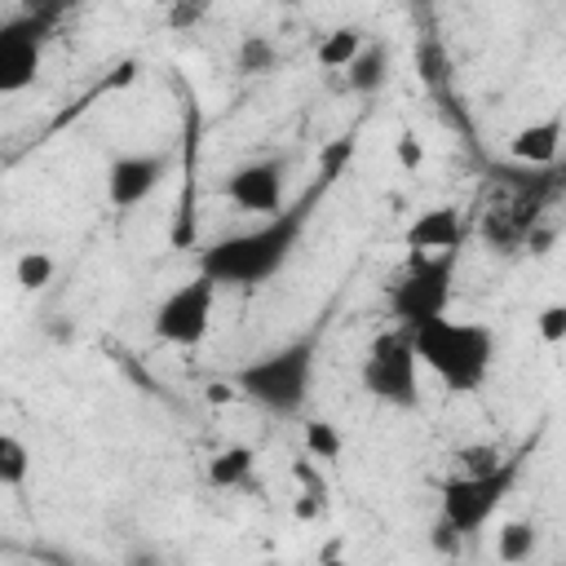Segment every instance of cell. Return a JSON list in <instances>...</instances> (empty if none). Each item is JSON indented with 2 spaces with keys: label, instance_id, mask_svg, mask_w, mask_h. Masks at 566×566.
I'll return each mask as SVG.
<instances>
[{
  "label": "cell",
  "instance_id": "6da1fadb",
  "mask_svg": "<svg viewBox=\"0 0 566 566\" xmlns=\"http://www.w3.org/2000/svg\"><path fill=\"white\" fill-rule=\"evenodd\" d=\"M349 155H354V142L349 137L332 142L323 150V177L305 190V199L292 203V208H283V212H270V221H261V226H252L243 234H226L212 248H203L199 274H208L217 287H256V283L274 279L283 270V261L292 256V248H296V239H301V230L310 221V208L336 181V172L345 168Z\"/></svg>",
  "mask_w": 566,
  "mask_h": 566
},
{
  "label": "cell",
  "instance_id": "7a4b0ae2",
  "mask_svg": "<svg viewBox=\"0 0 566 566\" xmlns=\"http://www.w3.org/2000/svg\"><path fill=\"white\" fill-rule=\"evenodd\" d=\"M411 349H416V363H424L455 394H473L486 380L491 363H495V336H491V327H482V323H455L447 314L416 323L411 327Z\"/></svg>",
  "mask_w": 566,
  "mask_h": 566
},
{
  "label": "cell",
  "instance_id": "3957f363",
  "mask_svg": "<svg viewBox=\"0 0 566 566\" xmlns=\"http://www.w3.org/2000/svg\"><path fill=\"white\" fill-rule=\"evenodd\" d=\"M310 376H314V336H301L292 345H279V349L243 363L234 371V389L274 416H296L305 407Z\"/></svg>",
  "mask_w": 566,
  "mask_h": 566
},
{
  "label": "cell",
  "instance_id": "277c9868",
  "mask_svg": "<svg viewBox=\"0 0 566 566\" xmlns=\"http://www.w3.org/2000/svg\"><path fill=\"white\" fill-rule=\"evenodd\" d=\"M455 248L447 252H411L407 274L389 287V314L402 327H416L424 318L447 314L451 301V279H455Z\"/></svg>",
  "mask_w": 566,
  "mask_h": 566
},
{
  "label": "cell",
  "instance_id": "5b68a950",
  "mask_svg": "<svg viewBox=\"0 0 566 566\" xmlns=\"http://www.w3.org/2000/svg\"><path fill=\"white\" fill-rule=\"evenodd\" d=\"M416 349H411V327L394 323L389 332H380L363 358V389L385 402V407H402L411 411L420 402V376H416Z\"/></svg>",
  "mask_w": 566,
  "mask_h": 566
},
{
  "label": "cell",
  "instance_id": "8992f818",
  "mask_svg": "<svg viewBox=\"0 0 566 566\" xmlns=\"http://www.w3.org/2000/svg\"><path fill=\"white\" fill-rule=\"evenodd\" d=\"M517 478V460H504L495 473H455L451 482H442V522L455 531V535H473L482 531V522L500 509V500L509 495Z\"/></svg>",
  "mask_w": 566,
  "mask_h": 566
},
{
  "label": "cell",
  "instance_id": "52a82bcc",
  "mask_svg": "<svg viewBox=\"0 0 566 566\" xmlns=\"http://www.w3.org/2000/svg\"><path fill=\"white\" fill-rule=\"evenodd\" d=\"M57 27L31 13H13L0 18V97L22 93L35 84L40 62H44V44Z\"/></svg>",
  "mask_w": 566,
  "mask_h": 566
},
{
  "label": "cell",
  "instance_id": "ba28073f",
  "mask_svg": "<svg viewBox=\"0 0 566 566\" xmlns=\"http://www.w3.org/2000/svg\"><path fill=\"white\" fill-rule=\"evenodd\" d=\"M212 305H217V283H212L208 274H195L190 283H177V287L159 301L150 327H155V336L168 340V345H199V340L208 336Z\"/></svg>",
  "mask_w": 566,
  "mask_h": 566
},
{
  "label": "cell",
  "instance_id": "9c48e42d",
  "mask_svg": "<svg viewBox=\"0 0 566 566\" xmlns=\"http://www.w3.org/2000/svg\"><path fill=\"white\" fill-rule=\"evenodd\" d=\"M168 177V155L164 150H133V155H115L106 168V199L111 208H137L146 203L159 181Z\"/></svg>",
  "mask_w": 566,
  "mask_h": 566
},
{
  "label": "cell",
  "instance_id": "30bf717a",
  "mask_svg": "<svg viewBox=\"0 0 566 566\" xmlns=\"http://www.w3.org/2000/svg\"><path fill=\"white\" fill-rule=\"evenodd\" d=\"M283 177H287V164H283V159H252V164H239V168L226 177V199H230L239 212H279V208H283Z\"/></svg>",
  "mask_w": 566,
  "mask_h": 566
},
{
  "label": "cell",
  "instance_id": "8fae6325",
  "mask_svg": "<svg viewBox=\"0 0 566 566\" xmlns=\"http://www.w3.org/2000/svg\"><path fill=\"white\" fill-rule=\"evenodd\" d=\"M402 239H407L411 252H447V248L460 252V243H464V221H460L455 208H429V212H420V217L407 226Z\"/></svg>",
  "mask_w": 566,
  "mask_h": 566
},
{
  "label": "cell",
  "instance_id": "7c38bea8",
  "mask_svg": "<svg viewBox=\"0 0 566 566\" xmlns=\"http://www.w3.org/2000/svg\"><path fill=\"white\" fill-rule=\"evenodd\" d=\"M557 150H562V115H548V119H535L526 128L513 133L509 142V155L526 168H553L557 164Z\"/></svg>",
  "mask_w": 566,
  "mask_h": 566
},
{
  "label": "cell",
  "instance_id": "4fadbf2b",
  "mask_svg": "<svg viewBox=\"0 0 566 566\" xmlns=\"http://www.w3.org/2000/svg\"><path fill=\"white\" fill-rule=\"evenodd\" d=\"M389 80V49L385 44H367L363 40V49L349 57V66H345V84L354 88V93H376L380 84Z\"/></svg>",
  "mask_w": 566,
  "mask_h": 566
},
{
  "label": "cell",
  "instance_id": "5bb4252c",
  "mask_svg": "<svg viewBox=\"0 0 566 566\" xmlns=\"http://www.w3.org/2000/svg\"><path fill=\"white\" fill-rule=\"evenodd\" d=\"M252 464H256L252 447L234 442V447H226V451H217V455L208 460V482H212V486H221V491L243 486V482L252 478Z\"/></svg>",
  "mask_w": 566,
  "mask_h": 566
},
{
  "label": "cell",
  "instance_id": "9a60e30c",
  "mask_svg": "<svg viewBox=\"0 0 566 566\" xmlns=\"http://www.w3.org/2000/svg\"><path fill=\"white\" fill-rule=\"evenodd\" d=\"M279 66V49L270 35H243L234 49V71L243 75H270Z\"/></svg>",
  "mask_w": 566,
  "mask_h": 566
},
{
  "label": "cell",
  "instance_id": "2e32d148",
  "mask_svg": "<svg viewBox=\"0 0 566 566\" xmlns=\"http://www.w3.org/2000/svg\"><path fill=\"white\" fill-rule=\"evenodd\" d=\"M358 49H363V31H358V27H336V31H327V35L318 40V62H323L327 71H345Z\"/></svg>",
  "mask_w": 566,
  "mask_h": 566
},
{
  "label": "cell",
  "instance_id": "e0dca14e",
  "mask_svg": "<svg viewBox=\"0 0 566 566\" xmlns=\"http://www.w3.org/2000/svg\"><path fill=\"white\" fill-rule=\"evenodd\" d=\"M27 478H31V451H27V442L0 429V486H13L18 491V486H27Z\"/></svg>",
  "mask_w": 566,
  "mask_h": 566
},
{
  "label": "cell",
  "instance_id": "ac0fdd59",
  "mask_svg": "<svg viewBox=\"0 0 566 566\" xmlns=\"http://www.w3.org/2000/svg\"><path fill=\"white\" fill-rule=\"evenodd\" d=\"M535 544H539V531H535V522H504L500 526V539H495V553H500V562H526L531 553H535Z\"/></svg>",
  "mask_w": 566,
  "mask_h": 566
},
{
  "label": "cell",
  "instance_id": "d6986e66",
  "mask_svg": "<svg viewBox=\"0 0 566 566\" xmlns=\"http://www.w3.org/2000/svg\"><path fill=\"white\" fill-rule=\"evenodd\" d=\"M53 256L49 252H40V248H31V252H22L18 261H13V279H18V287L22 292H40V287H49L53 283Z\"/></svg>",
  "mask_w": 566,
  "mask_h": 566
},
{
  "label": "cell",
  "instance_id": "ffe728a7",
  "mask_svg": "<svg viewBox=\"0 0 566 566\" xmlns=\"http://www.w3.org/2000/svg\"><path fill=\"white\" fill-rule=\"evenodd\" d=\"M416 71H420V80H424L429 88H442V84H447L451 62H447V53H442V44H438L433 35H424V40L416 44Z\"/></svg>",
  "mask_w": 566,
  "mask_h": 566
},
{
  "label": "cell",
  "instance_id": "44dd1931",
  "mask_svg": "<svg viewBox=\"0 0 566 566\" xmlns=\"http://www.w3.org/2000/svg\"><path fill=\"white\" fill-rule=\"evenodd\" d=\"M451 460H455V469H460V473L478 478V473H495V469L504 464V451H500V447H491V442H469V447H460Z\"/></svg>",
  "mask_w": 566,
  "mask_h": 566
},
{
  "label": "cell",
  "instance_id": "7402d4cb",
  "mask_svg": "<svg viewBox=\"0 0 566 566\" xmlns=\"http://www.w3.org/2000/svg\"><path fill=\"white\" fill-rule=\"evenodd\" d=\"M305 451H310V460H336V455H340V433H336V424L310 420V424H305Z\"/></svg>",
  "mask_w": 566,
  "mask_h": 566
},
{
  "label": "cell",
  "instance_id": "603a6c76",
  "mask_svg": "<svg viewBox=\"0 0 566 566\" xmlns=\"http://www.w3.org/2000/svg\"><path fill=\"white\" fill-rule=\"evenodd\" d=\"M208 9H212V0H168V27L172 31H190V27H199L203 18H208Z\"/></svg>",
  "mask_w": 566,
  "mask_h": 566
},
{
  "label": "cell",
  "instance_id": "cb8c5ba5",
  "mask_svg": "<svg viewBox=\"0 0 566 566\" xmlns=\"http://www.w3.org/2000/svg\"><path fill=\"white\" fill-rule=\"evenodd\" d=\"M539 336H544V345H562L566 340V305L562 301L539 310Z\"/></svg>",
  "mask_w": 566,
  "mask_h": 566
},
{
  "label": "cell",
  "instance_id": "d4e9b609",
  "mask_svg": "<svg viewBox=\"0 0 566 566\" xmlns=\"http://www.w3.org/2000/svg\"><path fill=\"white\" fill-rule=\"evenodd\" d=\"M75 0H18V13H31V18H44V22H62L71 13Z\"/></svg>",
  "mask_w": 566,
  "mask_h": 566
},
{
  "label": "cell",
  "instance_id": "484cf974",
  "mask_svg": "<svg viewBox=\"0 0 566 566\" xmlns=\"http://www.w3.org/2000/svg\"><path fill=\"white\" fill-rule=\"evenodd\" d=\"M394 155H398V164H402L407 172H416V168L424 164V146H420V137H416V133H402V137L394 142Z\"/></svg>",
  "mask_w": 566,
  "mask_h": 566
},
{
  "label": "cell",
  "instance_id": "4316f807",
  "mask_svg": "<svg viewBox=\"0 0 566 566\" xmlns=\"http://www.w3.org/2000/svg\"><path fill=\"white\" fill-rule=\"evenodd\" d=\"M292 473L305 482V491H310V495H323V500H327V482H323V473L310 464V455H305V460H296V464H292Z\"/></svg>",
  "mask_w": 566,
  "mask_h": 566
},
{
  "label": "cell",
  "instance_id": "83f0119b",
  "mask_svg": "<svg viewBox=\"0 0 566 566\" xmlns=\"http://www.w3.org/2000/svg\"><path fill=\"white\" fill-rule=\"evenodd\" d=\"M44 332H49L53 340H62V345H71V340H75V323H71V318H57V314H53V318H44Z\"/></svg>",
  "mask_w": 566,
  "mask_h": 566
},
{
  "label": "cell",
  "instance_id": "f1b7e54d",
  "mask_svg": "<svg viewBox=\"0 0 566 566\" xmlns=\"http://www.w3.org/2000/svg\"><path fill=\"white\" fill-rule=\"evenodd\" d=\"M292 513H296L301 522H310V517H318V513H323V495H310V491H305V495H301V500L292 504Z\"/></svg>",
  "mask_w": 566,
  "mask_h": 566
},
{
  "label": "cell",
  "instance_id": "f546056e",
  "mask_svg": "<svg viewBox=\"0 0 566 566\" xmlns=\"http://www.w3.org/2000/svg\"><path fill=\"white\" fill-rule=\"evenodd\" d=\"M203 398H208V402H234V398H239V389H234V385H226V380H212V385L203 389Z\"/></svg>",
  "mask_w": 566,
  "mask_h": 566
},
{
  "label": "cell",
  "instance_id": "4dcf8cb0",
  "mask_svg": "<svg viewBox=\"0 0 566 566\" xmlns=\"http://www.w3.org/2000/svg\"><path fill=\"white\" fill-rule=\"evenodd\" d=\"M455 539H460V535H455L447 522H438V531H433V544H438L442 553H451V548H455Z\"/></svg>",
  "mask_w": 566,
  "mask_h": 566
},
{
  "label": "cell",
  "instance_id": "1f68e13d",
  "mask_svg": "<svg viewBox=\"0 0 566 566\" xmlns=\"http://www.w3.org/2000/svg\"><path fill=\"white\" fill-rule=\"evenodd\" d=\"M279 4H305V0H279Z\"/></svg>",
  "mask_w": 566,
  "mask_h": 566
}]
</instances>
